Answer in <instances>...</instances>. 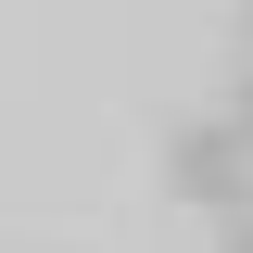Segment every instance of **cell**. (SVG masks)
I'll list each match as a JSON object with an SVG mask.
<instances>
[{
  "mask_svg": "<svg viewBox=\"0 0 253 253\" xmlns=\"http://www.w3.org/2000/svg\"><path fill=\"white\" fill-rule=\"evenodd\" d=\"M165 190H177V203H203V215H241L253 203V152H241V126H177V139H165Z\"/></svg>",
  "mask_w": 253,
  "mask_h": 253,
  "instance_id": "obj_1",
  "label": "cell"
},
{
  "mask_svg": "<svg viewBox=\"0 0 253 253\" xmlns=\"http://www.w3.org/2000/svg\"><path fill=\"white\" fill-rule=\"evenodd\" d=\"M228 126H241V152H253V76H241V101H228Z\"/></svg>",
  "mask_w": 253,
  "mask_h": 253,
  "instance_id": "obj_2",
  "label": "cell"
},
{
  "mask_svg": "<svg viewBox=\"0 0 253 253\" xmlns=\"http://www.w3.org/2000/svg\"><path fill=\"white\" fill-rule=\"evenodd\" d=\"M215 253H253V203H241V215H228V241H215Z\"/></svg>",
  "mask_w": 253,
  "mask_h": 253,
  "instance_id": "obj_3",
  "label": "cell"
}]
</instances>
